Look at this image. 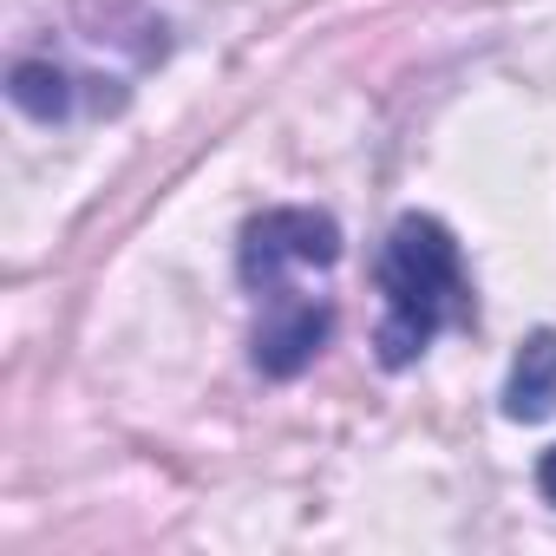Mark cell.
<instances>
[{"instance_id": "obj_1", "label": "cell", "mask_w": 556, "mask_h": 556, "mask_svg": "<svg viewBox=\"0 0 556 556\" xmlns=\"http://www.w3.org/2000/svg\"><path fill=\"white\" fill-rule=\"evenodd\" d=\"M380 367L387 374H406L432 334L465 308V268H458V242L439 216H400L387 249H380Z\"/></svg>"}, {"instance_id": "obj_2", "label": "cell", "mask_w": 556, "mask_h": 556, "mask_svg": "<svg viewBox=\"0 0 556 556\" xmlns=\"http://www.w3.org/2000/svg\"><path fill=\"white\" fill-rule=\"evenodd\" d=\"M341 262V223L308 203L262 210L242 229V282L262 295H282L289 268H334Z\"/></svg>"}, {"instance_id": "obj_3", "label": "cell", "mask_w": 556, "mask_h": 556, "mask_svg": "<svg viewBox=\"0 0 556 556\" xmlns=\"http://www.w3.org/2000/svg\"><path fill=\"white\" fill-rule=\"evenodd\" d=\"M328 334H334V308L328 302H275L268 315H262V328H255V374L262 380H295V374H308L315 367V354L328 348Z\"/></svg>"}, {"instance_id": "obj_4", "label": "cell", "mask_w": 556, "mask_h": 556, "mask_svg": "<svg viewBox=\"0 0 556 556\" xmlns=\"http://www.w3.org/2000/svg\"><path fill=\"white\" fill-rule=\"evenodd\" d=\"M556 413V328H536L517 361H510V380H504V419L517 426H536Z\"/></svg>"}, {"instance_id": "obj_5", "label": "cell", "mask_w": 556, "mask_h": 556, "mask_svg": "<svg viewBox=\"0 0 556 556\" xmlns=\"http://www.w3.org/2000/svg\"><path fill=\"white\" fill-rule=\"evenodd\" d=\"M8 99H14L27 118L60 125V118H73V105H79V79H73L60 60H14V73H8Z\"/></svg>"}, {"instance_id": "obj_6", "label": "cell", "mask_w": 556, "mask_h": 556, "mask_svg": "<svg viewBox=\"0 0 556 556\" xmlns=\"http://www.w3.org/2000/svg\"><path fill=\"white\" fill-rule=\"evenodd\" d=\"M536 491H543V497L556 504V445H549V452L536 458Z\"/></svg>"}]
</instances>
